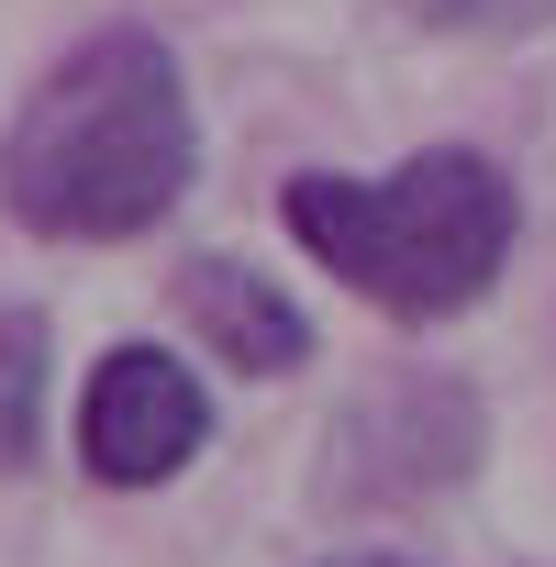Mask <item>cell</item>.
Segmentation results:
<instances>
[{"label":"cell","mask_w":556,"mask_h":567,"mask_svg":"<svg viewBox=\"0 0 556 567\" xmlns=\"http://www.w3.org/2000/svg\"><path fill=\"white\" fill-rule=\"evenodd\" d=\"M401 12L434 23V34H545L556 0H401Z\"/></svg>","instance_id":"cell-7"},{"label":"cell","mask_w":556,"mask_h":567,"mask_svg":"<svg viewBox=\"0 0 556 567\" xmlns=\"http://www.w3.org/2000/svg\"><path fill=\"white\" fill-rule=\"evenodd\" d=\"M323 567H423V556H323Z\"/></svg>","instance_id":"cell-8"},{"label":"cell","mask_w":556,"mask_h":567,"mask_svg":"<svg viewBox=\"0 0 556 567\" xmlns=\"http://www.w3.org/2000/svg\"><path fill=\"white\" fill-rule=\"evenodd\" d=\"M212 445V390L167 346H112L79 379V467L101 489H167Z\"/></svg>","instance_id":"cell-4"},{"label":"cell","mask_w":556,"mask_h":567,"mask_svg":"<svg viewBox=\"0 0 556 567\" xmlns=\"http://www.w3.org/2000/svg\"><path fill=\"white\" fill-rule=\"evenodd\" d=\"M178 312L234 379H301L312 368V312L245 256H189L178 267Z\"/></svg>","instance_id":"cell-5"},{"label":"cell","mask_w":556,"mask_h":567,"mask_svg":"<svg viewBox=\"0 0 556 567\" xmlns=\"http://www.w3.org/2000/svg\"><path fill=\"white\" fill-rule=\"evenodd\" d=\"M45 379H56V334L34 301H12L0 312V478L45 456Z\"/></svg>","instance_id":"cell-6"},{"label":"cell","mask_w":556,"mask_h":567,"mask_svg":"<svg viewBox=\"0 0 556 567\" xmlns=\"http://www.w3.org/2000/svg\"><path fill=\"white\" fill-rule=\"evenodd\" d=\"M278 223L301 234L312 267H334L346 290H368L390 323H456L501 290V267L523 245V200L478 145H423L379 178L301 167L278 189Z\"/></svg>","instance_id":"cell-2"},{"label":"cell","mask_w":556,"mask_h":567,"mask_svg":"<svg viewBox=\"0 0 556 567\" xmlns=\"http://www.w3.org/2000/svg\"><path fill=\"white\" fill-rule=\"evenodd\" d=\"M189 178L200 112L167 34L145 23H101L90 45H68L0 134V200L45 245H134L189 200Z\"/></svg>","instance_id":"cell-1"},{"label":"cell","mask_w":556,"mask_h":567,"mask_svg":"<svg viewBox=\"0 0 556 567\" xmlns=\"http://www.w3.org/2000/svg\"><path fill=\"white\" fill-rule=\"evenodd\" d=\"M490 423H478V390L445 379V368H379V390L334 423V489L346 501H423V489H456L478 467Z\"/></svg>","instance_id":"cell-3"}]
</instances>
